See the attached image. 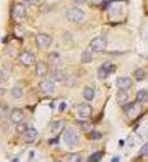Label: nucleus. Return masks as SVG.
<instances>
[{"label": "nucleus", "instance_id": "obj_16", "mask_svg": "<svg viewBox=\"0 0 148 162\" xmlns=\"http://www.w3.org/2000/svg\"><path fill=\"white\" fill-rule=\"evenodd\" d=\"M116 99H117V102H118L120 106H124V104L127 103L129 101V94L126 92V90H119V91L117 92Z\"/></svg>", "mask_w": 148, "mask_h": 162}, {"label": "nucleus", "instance_id": "obj_29", "mask_svg": "<svg viewBox=\"0 0 148 162\" xmlns=\"http://www.w3.org/2000/svg\"><path fill=\"white\" fill-rule=\"evenodd\" d=\"M80 127L83 131H88V130L91 129V125H90L89 123H87V122H81Z\"/></svg>", "mask_w": 148, "mask_h": 162}, {"label": "nucleus", "instance_id": "obj_19", "mask_svg": "<svg viewBox=\"0 0 148 162\" xmlns=\"http://www.w3.org/2000/svg\"><path fill=\"white\" fill-rule=\"evenodd\" d=\"M136 101L140 102V103H144L148 101V91L145 89H141L137 92L136 94Z\"/></svg>", "mask_w": 148, "mask_h": 162}, {"label": "nucleus", "instance_id": "obj_28", "mask_svg": "<svg viewBox=\"0 0 148 162\" xmlns=\"http://www.w3.org/2000/svg\"><path fill=\"white\" fill-rule=\"evenodd\" d=\"M88 137H89V139H91V140H99V139H102V135L101 134V133L94 131V132H90V134Z\"/></svg>", "mask_w": 148, "mask_h": 162}, {"label": "nucleus", "instance_id": "obj_27", "mask_svg": "<svg viewBox=\"0 0 148 162\" xmlns=\"http://www.w3.org/2000/svg\"><path fill=\"white\" fill-rule=\"evenodd\" d=\"M67 162H81V156L78 153H73L72 155L68 158Z\"/></svg>", "mask_w": 148, "mask_h": 162}, {"label": "nucleus", "instance_id": "obj_20", "mask_svg": "<svg viewBox=\"0 0 148 162\" xmlns=\"http://www.w3.org/2000/svg\"><path fill=\"white\" fill-rule=\"evenodd\" d=\"M48 59H49V62L53 66H58V65H60V63H61L60 55H59L58 53H56V52L50 53L49 56H48Z\"/></svg>", "mask_w": 148, "mask_h": 162}, {"label": "nucleus", "instance_id": "obj_35", "mask_svg": "<svg viewBox=\"0 0 148 162\" xmlns=\"http://www.w3.org/2000/svg\"><path fill=\"white\" fill-rule=\"evenodd\" d=\"M56 162H61V161H56Z\"/></svg>", "mask_w": 148, "mask_h": 162}, {"label": "nucleus", "instance_id": "obj_6", "mask_svg": "<svg viewBox=\"0 0 148 162\" xmlns=\"http://www.w3.org/2000/svg\"><path fill=\"white\" fill-rule=\"evenodd\" d=\"M63 140L66 143V145L72 147L75 146L78 143V135L76 134V132L72 129H68V130L64 131L63 133Z\"/></svg>", "mask_w": 148, "mask_h": 162}, {"label": "nucleus", "instance_id": "obj_13", "mask_svg": "<svg viewBox=\"0 0 148 162\" xmlns=\"http://www.w3.org/2000/svg\"><path fill=\"white\" fill-rule=\"evenodd\" d=\"M48 71H49V66L47 63L43 61H40L36 64V74L38 77H44L47 75Z\"/></svg>", "mask_w": 148, "mask_h": 162}, {"label": "nucleus", "instance_id": "obj_5", "mask_svg": "<svg viewBox=\"0 0 148 162\" xmlns=\"http://www.w3.org/2000/svg\"><path fill=\"white\" fill-rule=\"evenodd\" d=\"M36 44H37V47L41 50L47 49L51 46L52 38L47 34H38L36 35Z\"/></svg>", "mask_w": 148, "mask_h": 162}, {"label": "nucleus", "instance_id": "obj_8", "mask_svg": "<svg viewBox=\"0 0 148 162\" xmlns=\"http://www.w3.org/2000/svg\"><path fill=\"white\" fill-rule=\"evenodd\" d=\"M133 84V81L131 78L126 77V76H122V77H118L116 80V86L119 90H127L131 88Z\"/></svg>", "mask_w": 148, "mask_h": 162}, {"label": "nucleus", "instance_id": "obj_25", "mask_svg": "<svg viewBox=\"0 0 148 162\" xmlns=\"http://www.w3.org/2000/svg\"><path fill=\"white\" fill-rule=\"evenodd\" d=\"M102 157V152H94V154L90 155L87 162H97V161L101 160Z\"/></svg>", "mask_w": 148, "mask_h": 162}, {"label": "nucleus", "instance_id": "obj_11", "mask_svg": "<svg viewBox=\"0 0 148 162\" xmlns=\"http://www.w3.org/2000/svg\"><path fill=\"white\" fill-rule=\"evenodd\" d=\"M77 114L81 119H88L92 115V108L88 103H81L77 108Z\"/></svg>", "mask_w": 148, "mask_h": 162}, {"label": "nucleus", "instance_id": "obj_34", "mask_svg": "<svg viewBox=\"0 0 148 162\" xmlns=\"http://www.w3.org/2000/svg\"><path fill=\"white\" fill-rule=\"evenodd\" d=\"M112 162H119V158H118V157H115V158H113Z\"/></svg>", "mask_w": 148, "mask_h": 162}, {"label": "nucleus", "instance_id": "obj_14", "mask_svg": "<svg viewBox=\"0 0 148 162\" xmlns=\"http://www.w3.org/2000/svg\"><path fill=\"white\" fill-rule=\"evenodd\" d=\"M64 129H65V121H63V120L56 121L51 125L52 133H53L54 135H56V136L60 135L61 133L64 131Z\"/></svg>", "mask_w": 148, "mask_h": 162}, {"label": "nucleus", "instance_id": "obj_21", "mask_svg": "<svg viewBox=\"0 0 148 162\" xmlns=\"http://www.w3.org/2000/svg\"><path fill=\"white\" fill-rule=\"evenodd\" d=\"M83 97H84L87 101H92L94 97V90L92 89L91 87H85L84 91H83Z\"/></svg>", "mask_w": 148, "mask_h": 162}, {"label": "nucleus", "instance_id": "obj_3", "mask_svg": "<svg viewBox=\"0 0 148 162\" xmlns=\"http://www.w3.org/2000/svg\"><path fill=\"white\" fill-rule=\"evenodd\" d=\"M85 16V13L83 12L81 9L77 8V7H72V8H69L66 11V17L68 20L72 21V22H80L83 20Z\"/></svg>", "mask_w": 148, "mask_h": 162}, {"label": "nucleus", "instance_id": "obj_7", "mask_svg": "<svg viewBox=\"0 0 148 162\" xmlns=\"http://www.w3.org/2000/svg\"><path fill=\"white\" fill-rule=\"evenodd\" d=\"M20 62L21 63V65L25 66V67H30L36 63V56L28 51H23L20 55Z\"/></svg>", "mask_w": 148, "mask_h": 162}, {"label": "nucleus", "instance_id": "obj_10", "mask_svg": "<svg viewBox=\"0 0 148 162\" xmlns=\"http://www.w3.org/2000/svg\"><path fill=\"white\" fill-rule=\"evenodd\" d=\"M38 137V131L35 128H28L27 131L21 136L23 142L27 143V144H30V143H34Z\"/></svg>", "mask_w": 148, "mask_h": 162}, {"label": "nucleus", "instance_id": "obj_18", "mask_svg": "<svg viewBox=\"0 0 148 162\" xmlns=\"http://www.w3.org/2000/svg\"><path fill=\"white\" fill-rule=\"evenodd\" d=\"M64 82H65L66 86L68 87H74L77 85L78 83V77L74 74H70V75H67L64 79Z\"/></svg>", "mask_w": 148, "mask_h": 162}, {"label": "nucleus", "instance_id": "obj_30", "mask_svg": "<svg viewBox=\"0 0 148 162\" xmlns=\"http://www.w3.org/2000/svg\"><path fill=\"white\" fill-rule=\"evenodd\" d=\"M140 154L141 155H148V143L144 144L140 149Z\"/></svg>", "mask_w": 148, "mask_h": 162}, {"label": "nucleus", "instance_id": "obj_4", "mask_svg": "<svg viewBox=\"0 0 148 162\" xmlns=\"http://www.w3.org/2000/svg\"><path fill=\"white\" fill-rule=\"evenodd\" d=\"M115 66L111 62H104V64L99 68L97 70V77L101 80H104L108 78V76L111 74L112 72H114Z\"/></svg>", "mask_w": 148, "mask_h": 162}, {"label": "nucleus", "instance_id": "obj_22", "mask_svg": "<svg viewBox=\"0 0 148 162\" xmlns=\"http://www.w3.org/2000/svg\"><path fill=\"white\" fill-rule=\"evenodd\" d=\"M92 60V56H91V51L90 50H85L84 52L81 55V62L84 64L90 63Z\"/></svg>", "mask_w": 148, "mask_h": 162}, {"label": "nucleus", "instance_id": "obj_26", "mask_svg": "<svg viewBox=\"0 0 148 162\" xmlns=\"http://www.w3.org/2000/svg\"><path fill=\"white\" fill-rule=\"evenodd\" d=\"M15 129H16V132H17L18 134L22 135L23 133H25V131H27L28 128V126L25 125V124H23V123H20V124H17V125H16Z\"/></svg>", "mask_w": 148, "mask_h": 162}, {"label": "nucleus", "instance_id": "obj_1", "mask_svg": "<svg viewBox=\"0 0 148 162\" xmlns=\"http://www.w3.org/2000/svg\"><path fill=\"white\" fill-rule=\"evenodd\" d=\"M124 111H125L126 115L130 120H135L136 118H138L139 115L141 114L142 111V106L141 103L138 101L136 102H132V103H129L125 104L124 106Z\"/></svg>", "mask_w": 148, "mask_h": 162}, {"label": "nucleus", "instance_id": "obj_15", "mask_svg": "<svg viewBox=\"0 0 148 162\" xmlns=\"http://www.w3.org/2000/svg\"><path fill=\"white\" fill-rule=\"evenodd\" d=\"M13 14L17 18H23L27 15V8L22 3H15L13 6Z\"/></svg>", "mask_w": 148, "mask_h": 162}, {"label": "nucleus", "instance_id": "obj_31", "mask_svg": "<svg viewBox=\"0 0 148 162\" xmlns=\"http://www.w3.org/2000/svg\"><path fill=\"white\" fill-rule=\"evenodd\" d=\"M25 2H27L28 4H37L39 2V0H23Z\"/></svg>", "mask_w": 148, "mask_h": 162}, {"label": "nucleus", "instance_id": "obj_24", "mask_svg": "<svg viewBox=\"0 0 148 162\" xmlns=\"http://www.w3.org/2000/svg\"><path fill=\"white\" fill-rule=\"evenodd\" d=\"M11 94H12V96L14 97V98L20 99V98L22 97L23 91H22V89H21L20 87H13L12 90H11Z\"/></svg>", "mask_w": 148, "mask_h": 162}, {"label": "nucleus", "instance_id": "obj_33", "mask_svg": "<svg viewBox=\"0 0 148 162\" xmlns=\"http://www.w3.org/2000/svg\"><path fill=\"white\" fill-rule=\"evenodd\" d=\"M87 0H74V2L77 4H84L85 2H86Z\"/></svg>", "mask_w": 148, "mask_h": 162}, {"label": "nucleus", "instance_id": "obj_23", "mask_svg": "<svg viewBox=\"0 0 148 162\" xmlns=\"http://www.w3.org/2000/svg\"><path fill=\"white\" fill-rule=\"evenodd\" d=\"M133 76H134V78L137 81H142L145 78L146 74H145V71L142 68H138L133 72Z\"/></svg>", "mask_w": 148, "mask_h": 162}, {"label": "nucleus", "instance_id": "obj_9", "mask_svg": "<svg viewBox=\"0 0 148 162\" xmlns=\"http://www.w3.org/2000/svg\"><path fill=\"white\" fill-rule=\"evenodd\" d=\"M39 87H40V90L44 94H51L52 92L54 91V88H55L54 81L51 79H45L40 82Z\"/></svg>", "mask_w": 148, "mask_h": 162}, {"label": "nucleus", "instance_id": "obj_2", "mask_svg": "<svg viewBox=\"0 0 148 162\" xmlns=\"http://www.w3.org/2000/svg\"><path fill=\"white\" fill-rule=\"evenodd\" d=\"M107 45H108L107 38L104 35H99V37L92 39L91 42L89 43V50L91 52L99 53V52H102L106 50Z\"/></svg>", "mask_w": 148, "mask_h": 162}, {"label": "nucleus", "instance_id": "obj_12", "mask_svg": "<svg viewBox=\"0 0 148 162\" xmlns=\"http://www.w3.org/2000/svg\"><path fill=\"white\" fill-rule=\"evenodd\" d=\"M25 120V113L20 108H13L10 113V121L12 122L14 125L22 123Z\"/></svg>", "mask_w": 148, "mask_h": 162}, {"label": "nucleus", "instance_id": "obj_17", "mask_svg": "<svg viewBox=\"0 0 148 162\" xmlns=\"http://www.w3.org/2000/svg\"><path fill=\"white\" fill-rule=\"evenodd\" d=\"M65 77L66 76L64 74V72L62 70H60V69L54 70L51 74V80H53L54 82H61V81L65 79Z\"/></svg>", "mask_w": 148, "mask_h": 162}, {"label": "nucleus", "instance_id": "obj_32", "mask_svg": "<svg viewBox=\"0 0 148 162\" xmlns=\"http://www.w3.org/2000/svg\"><path fill=\"white\" fill-rule=\"evenodd\" d=\"M65 108H66V103H65V102H62V103L60 104V108H59V111H63Z\"/></svg>", "mask_w": 148, "mask_h": 162}]
</instances>
